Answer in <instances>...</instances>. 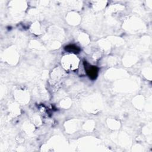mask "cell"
Listing matches in <instances>:
<instances>
[{
  "label": "cell",
  "mask_w": 152,
  "mask_h": 152,
  "mask_svg": "<svg viewBox=\"0 0 152 152\" xmlns=\"http://www.w3.org/2000/svg\"><path fill=\"white\" fill-rule=\"evenodd\" d=\"M64 49L66 52L74 53H78L80 52V48L75 45H68L65 46Z\"/></svg>",
  "instance_id": "2"
},
{
  "label": "cell",
  "mask_w": 152,
  "mask_h": 152,
  "mask_svg": "<svg viewBox=\"0 0 152 152\" xmlns=\"http://www.w3.org/2000/svg\"><path fill=\"white\" fill-rule=\"evenodd\" d=\"M84 66L88 77L91 80L96 79L98 75V68L96 66L90 65L86 61H84Z\"/></svg>",
  "instance_id": "1"
}]
</instances>
